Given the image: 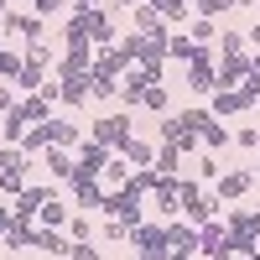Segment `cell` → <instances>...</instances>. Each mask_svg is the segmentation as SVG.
I'll list each match as a JSON object with an SVG mask.
<instances>
[{
    "instance_id": "f5cc1de1",
    "label": "cell",
    "mask_w": 260,
    "mask_h": 260,
    "mask_svg": "<svg viewBox=\"0 0 260 260\" xmlns=\"http://www.w3.org/2000/svg\"><path fill=\"white\" fill-rule=\"evenodd\" d=\"M99 0H68V11H94Z\"/></svg>"
},
{
    "instance_id": "8d00e7d4",
    "label": "cell",
    "mask_w": 260,
    "mask_h": 260,
    "mask_svg": "<svg viewBox=\"0 0 260 260\" xmlns=\"http://www.w3.org/2000/svg\"><path fill=\"white\" fill-rule=\"evenodd\" d=\"M141 104H146L151 115H167V104H172V89H167V83H151V89H146V99H141Z\"/></svg>"
},
{
    "instance_id": "11a10c76",
    "label": "cell",
    "mask_w": 260,
    "mask_h": 260,
    "mask_svg": "<svg viewBox=\"0 0 260 260\" xmlns=\"http://www.w3.org/2000/svg\"><path fill=\"white\" fill-rule=\"evenodd\" d=\"M245 37H250V42H255V47H260V16H255V26H250Z\"/></svg>"
},
{
    "instance_id": "7a4b0ae2",
    "label": "cell",
    "mask_w": 260,
    "mask_h": 260,
    "mask_svg": "<svg viewBox=\"0 0 260 260\" xmlns=\"http://www.w3.org/2000/svg\"><path fill=\"white\" fill-rule=\"evenodd\" d=\"M177 208L187 213V224H208L219 213V198H208L198 182H177Z\"/></svg>"
},
{
    "instance_id": "9f6ffc18",
    "label": "cell",
    "mask_w": 260,
    "mask_h": 260,
    "mask_svg": "<svg viewBox=\"0 0 260 260\" xmlns=\"http://www.w3.org/2000/svg\"><path fill=\"white\" fill-rule=\"evenodd\" d=\"M120 6H130V11H136V6H146V0H120Z\"/></svg>"
},
{
    "instance_id": "6f0895ef",
    "label": "cell",
    "mask_w": 260,
    "mask_h": 260,
    "mask_svg": "<svg viewBox=\"0 0 260 260\" xmlns=\"http://www.w3.org/2000/svg\"><path fill=\"white\" fill-rule=\"evenodd\" d=\"M240 6H260V0H240Z\"/></svg>"
},
{
    "instance_id": "30bf717a",
    "label": "cell",
    "mask_w": 260,
    "mask_h": 260,
    "mask_svg": "<svg viewBox=\"0 0 260 260\" xmlns=\"http://www.w3.org/2000/svg\"><path fill=\"white\" fill-rule=\"evenodd\" d=\"M198 255H208V260H229V229H219V224H198Z\"/></svg>"
},
{
    "instance_id": "91938a15",
    "label": "cell",
    "mask_w": 260,
    "mask_h": 260,
    "mask_svg": "<svg viewBox=\"0 0 260 260\" xmlns=\"http://www.w3.org/2000/svg\"><path fill=\"white\" fill-rule=\"evenodd\" d=\"M0 16H6V0H0Z\"/></svg>"
},
{
    "instance_id": "6da1fadb",
    "label": "cell",
    "mask_w": 260,
    "mask_h": 260,
    "mask_svg": "<svg viewBox=\"0 0 260 260\" xmlns=\"http://www.w3.org/2000/svg\"><path fill=\"white\" fill-rule=\"evenodd\" d=\"M130 245H136V260H172L167 224H136L130 229Z\"/></svg>"
},
{
    "instance_id": "74e56055",
    "label": "cell",
    "mask_w": 260,
    "mask_h": 260,
    "mask_svg": "<svg viewBox=\"0 0 260 260\" xmlns=\"http://www.w3.org/2000/svg\"><path fill=\"white\" fill-rule=\"evenodd\" d=\"M26 62H42V68H52V42H47V37L26 42Z\"/></svg>"
},
{
    "instance_id": "3957f363",
    "label": "cell",
    "mask_w": 260,
    "mask_h": 260,
    "mask_svg": "<svg viewBox=\"0 0 260 260\" xmlns=\"http://www.w3.org/2000/svg\"><path fill=\"white\" fill-rule=\"evenodd\" d=\"M187 89H192V94H213V89H219V62H213V47H203L198 57L187 62Z\"/></svg>"
},
{
    "instance_id": "484cf974",
    "label": "cell",
    "mask_w": 260,
    "mask_h": 260,
    "mask_svg": "<svg viewBox=\"0 0 260 260\" xmlns=\"http://www.w3.org/2000/svg\"><path fill=\"white\" fill-rule=\"evenodd\" d=\"M198 52H203V47H198L192 37H182V31H172V37H167V62H192Z\"/></svg>"
},
{
    "instance_id": "d590c367",
    "label": "cell",
    "mask_w": 260,
    "mask_h": 260,
    "mask_svg": "<svg viewBox=\"0 0 260 260\" xmlns=\"http://www.w3.org/2000/svg\"><path fill=\"white\" fill-rule=\"evenodd\" d=\"M21 136H26V120H21L16 110L0 115V141H6V146H21Z\"/></svg>"
},
{
    "instance_id": "4fadbf2b",
    "label": "cell",
    "mask_w": 260,
    "mask_h": 260,
    "mask_svg": "<svg viewBox=\"0 0 260 260\" xmlns=\"http://www.w3.org/2000/svg\"><path fill=\"white\" fill-rule=\"evenodd\" d=\"M177 182H182V177H167V172H161L156 187H151V208L167 213V219H177Z\"/></svg>"
},
{
    "instance_id": "9c48e42d",
    "label": "cell",
    "mask_w": 260,
    "mask_h": 260,
    "mask_svg": "<svg viewBox=\"0 0 260 260\" xmlns=\"http://www.w3.org/2000/svg\"><path fill=\"white\" fill-rule=\"evenodd\" d=\"M110 156H115V151H110V146H99V141L89 136V141L78 146V156H73V161H78V172H73V177H99V172L110 167Z\"/></svg>"
},
{
    "instance_id": "f907efd6",
    "label": "cell",
    "mask_w": 260,
    "mask_h": 260,
    "mask_svg": "<svg viewBox=\"0 0 260 260\" xmlns=\"http://www.w3.org/2000/svg\"><path fill=\"white\" fill-rule=\"evenodd\" d=\"M73 260H104V255L94 250V240H83V245H73Z\"/></svg>"
},
{
    "instance_id": "b9f144b4",
    "label": "cell",
    "mask_w": 260,
    "mask_h": 260,
    "mask_svg": "<svg viewBox=\"0 0 260 260\" xmlns=\"http://www.w3.org/2000/svg\"><path fill=\"white\" fill-rule=\"evenodd\" d=\"M198 177H203V182H219V177H224V167H219V151H203V161H198Z\"/></svg>"
},
{
    "instance_id": "52a82bcc",
    "label": "cell",
    "mask_w": 260,
    "mask_h": 260,
    "mask_svg": "<svg viewBox=\"0 0 260 260\" xmlns=\"http://www.w3.org/2000/svg\"><path fill=\"white\" fill-rule=\"evenodd\" d=\"M213 115H245V110H255V94L245 89V83H234V89H213V104H208Z\"/></svg>"
},
{
    "instance_id": "2e32d148",
    "label": "cell",
    "mask_w": 260,
    "mask_h": 260,
    "mask_svg": "<svg viewBox=\"0 0 260 260\" xmlns=\"http://www.w3.org/2000/svg\"><path fill=\"white\" fill-rule=\"evenodd\" d=\"M161 146H177V151H198L203 141L192 136V130H187L177 115H172V120H161Z\"/></svg>"
},
{
    "instance_id": "f1b7e54d",
    "label": "cell",
    "mask_w": 260,
    "mask_h": 260,
    "mask_svg": "<svg viewBox=\"0 0 260 260\" xmlns=\"http://www.w3.org/2000/svg\"><path fill=\"white\" fill-rule=\"evenodd\" d=\"M130 172H136V167H130L120 151H115V156H110V167L99 172V182H104V187H125V182H130Z\"/></svg>"
},
{
    "instance_id": "e575fe53",
    "label": "cell",
    "mask_w": 260,
    "mask_h": 260,
    "mask_svg": "<svg viewBox=\"0 0 260 260\" xmlns=\"http://www.w3.org/2000/svg\"><path fill=\"white\" fill-rule=\"evenodd\" d=\"M187 37L198 42V47H213V37H219V21H213V16H198V21L187 26Z\"/></svg>"
},
{
    "instance_id": "60d3db41",
    "label": "cell",
    "mask_w": 260,
    "mask_h": 260,
    "mask_svg": "<svg viewBox=\"0 0 260 260\" xmlns=\"http://www.w3.org/2000/svg\"><path fill=\"white\" fill-rule=\"evenodd\" d=\"M177 120H182V125L192 130V136H203V125L213 120V110H177Z\"/></svg>"
},
{
    "instance_id": "ee69618b",
    "label": "cell",
    "mask_w": 260,
    "mask_h": 260,
    "mask_svg": "<svg viewBox=\"0 0 260 260\" xmlns=\"http://www.w3.org/2000/svg\"><path fill=\"white\" fill-rule=\"evenodd\" d=\"M245 47H250L245 31H219V52H245Z\"/></svg>"
},
{
    "instance_id": "d4e9b609",
    "label": "cell",
    "mask_w": 260,
    "mask_h": 260,
    "mask_svg": "<svg viewBox=\"0 0 260 260\" xmlns=\"http://www.w3.org/2000/svg\"><path fill=\"white\" fill-rule=\"evenodd\" d=\"M37 224H42V229H62V224H68V203H62L57 192H52V198L37 208Z\"/></svg>"
},
{
    "instance_id": "f6af8a7d",
    "label": "cell",
    "mask_w": 260,
    "mask_h": 260,
    "mask_svg": "<svg viewBox=\"0 0 260 260\" xmlns=\"http://www.w3.org/2000/svg\"><path fill=\"white\" fill-rule=\"evenodd\" d=\"M99 234H104L110 245H125V240H130V224H125V219H110V224H104Z\"/></svg>"
},
{
    "instance_id": "8992f818",
    "label": "cell",
    "mask_w": 260,
    "mask_h": 260,
    "mask_svg": "<svg viewBox=\"0 0 260 260\" xmlns=\"http://www.w3.org/2000/svg\"><path fill=\"white\" fill-rule=\"evenodd\" d=\"M104 203H110V187H104L99 177H73V208L104 213Z\"/></svg>"
},
{
    "instance_id": "680465c9",
    "label": "cell",
    "mask_w": 260,
    "mask_h": 260,
    "mask_svg": "<svg viewBox=\"0 0 260 260\" xmlns=\"http://www.w3.org/2000/svg\"><path fill=\"white\" fill-rule=\"evenodd\" d=\"M250 260H260V245H255V255H250Z\"/></svg>"
},
{
    "instance_id": "681fc988",
    "label": "cell",
    "mask_w": 260,
    "mask_h": 260,
    "mask_svg": "<svg viewBox=\"0 0 260 260\" xmlns=\"http://www.w3.org/2000/svg\"><path fill=\"white\" fill-rule=\"evenodd\" d=\"M16 110V83H0V115Z\"/></svg>"
},
{
    "instance_id": "d6a6232c",
    "label": "cell",
    "mask_w": 260,
    "mask_h": 260,
    "mask_svg": "<svg viewBox=\"0 0 260 260\" xmlns=\"http://www.w3.org/2000/svg\"><path fill=\"white\" fill-rule=\"evenodd\" d=\"M151 6H156V16L167 21V26H182V21H187V6H192V0H151Z\"/></svg>"
},
{
    "instance_id": "8fae6325",
    "label": "cell",
    "mask_w": 260,
    "mask_h": 260,
    "mask_svg": "<svg viewBox=\"0 0 260 260\" xmlns=\"http://www.w3.org/2000/svg\"><path fill=\"white\" fill-rule=\"evenodd\" d=\"M0 31L37 42V37H47V21H42V16H21V11H6V16H0Z\"/></svg>"
},
{
    "instance_id": "816d5d0a",
    "label": "cell",
    "mask_w": 260,
    "mask_h": 260,
    "mask_svg": "<svg viewBox=\"0 0 260 260\" xmlns=\"http://www.w3.org/2000/svg\"><path fill=\"white\" fill-rule=\"evenodd\" d=\"M245 78H260V47L250 52V73H245Z\"/></svg>"
},
{
    "instance_id": "83f0119b",
    "label": "cell",
    "mask_w": 260,
    "mask_h": 260,
    "mask_svg": "<svg viewBox=\"0 0 260 260\" xmlns=\"http://www.w3.org/2000/svg\"><path fill=\"white\" fill-rule=\"evenodd\" d=\"M120 156H125L130 167H156V151H151V146H146L141 136H130V141L120 146Z\"/></svg>"
},
{
    "instance_id": "ab89813d",
    "label": "cell",
    "mask_w": 260,
    "mask_h": 260,
    "mask_svg": "<svg viewBox=\"0 0 260 260\" xmlns=\"http://www.w3.org/2000/svg\"><path fill=\"white\" fill-rule=\"evenodd\" d=\"M115 94H120V78H115V73H99V68H94V99H115Z\"/></svg>"
},
{
    "instance_id": "4316f807",
    "label": "cell",
    "mask_w": 260,
    "mask_h": 260,
    "mask_svg": "<svg viewBox=\"0 0 260 260\" xmlns=\"http://www.w3.org/2000/svg\"><path fill=\"white\" fill-rule=\"evenodd\" d=\"M0 192H6L11 203L21 198V192H26V161H16V167H6V172H0Z\"/></svg>"
},
{
    "instance_id": "4dcf8cb0",
    "label": "cell",
    "mask_w": 260,
    "mask_h": 260,
    "mask_svg": "<svg viewBox=\"0 0 260 260\" xmlns=\"http://www.w3.org/2000/svg\"><path fill=\"white\" fill-rule=\"evenodd\" d=\"M47 146H52V130H47V120H42V125H31L26 136H21V151H26V156H42Z\"/></svg>"
},
{
    "instance_id": "9a60e30c",
    "label": "cell",
    "mask_w": 260,
    "mask_h": 260,
    "mask_svg": "<svg viewBox=\"0 0 260 260\" xmlns=\"http://www.w3.org/2000/svg\"><path fill=\"white\" fill-rule=\"evenodd\" d=\"M250 187H255V172H224V177H219V192H213V198H219V203H234V198H245Z\"/></svg>"
},
{
    "instance_id": "836d02e7",
    "label": "cell",
    "mask_w": 260,
    "mask_h": 260,
    "mask_svg": "<svg viewBox=\"0 0 260 260\" xmlns=\"http://www.w3.org/2000/svg\"><path fill=\"white\" fill-rule=\"evenodd\" d=\"M42 83H47V68H42V62H21V73H16V89H26V94H37Z\"/></svg>"
},
{
    "instance_id": "1f68e13d",
    "label": "cell",
    "mask_w": 260,
    "mask_h": 260,
    "mask_svg": "<svg viewBox=\"0 0 260 260\" xmlns=\"http://www.w3.org/2000/svg\"><path fill=\"white\" fill-rule=\"evenodd\" d=\"M198 141H203V151H224L234 136H229V125H219V115H213V120L203 125V136H198Z\"/></svg>"
},
{
    "instance_id": "603a6c76",
    "label": "cell",
    "mask_w": 260,
    "mask_h": 260,
    "mask_svg": "<svg viewBox=\"0 0 260 260\" xmlns=\"http://www.w3.org/2000/svg\"><path fill=\"white\" fill-rule=\"evenodd\" d=\"M224 224H229L234 234H250V240H260V208H229Z\"/></svg>"
},
{
    "instance_id": "c3c4849f",
    "label": "cell",
    "mask_w": 260,
    "mask_h": 260,
    "mask_svg": "<svg viewBox=\"0 0 260 260\" xmlns=\"http://www.w3.org/2000/svg\"><path fill=\"white\" fill-rule=\"evenodd\" d=\"M234 141H240L245 151H255V146H260V130H255V125H245V130H234Z\"/></svg>"
},
{
    "instance_id": "94428289",
    "label": "cell",
    "mask_w": 260,
    "mask_h": 260,
    "mask_svg": "<svg viewBox=\"0 0 260 260\" xmlns=\"http://www.w3.org/2000/svg\"><path fill=\"white\" fill-rule=\"evenodd\" d=\"M255 182H260V167H255Z\"/></svg>"
},
{
    "instance_id": "f35d334b",
    "label": "cell",
    "mask_w": 260,
    "mask_h": 260,
    "mask_svg": "<svg viewBox=\"0 0 260 260\" xmlns=\"http://www.w3.org/2000/svg\"><path fill=\"white\" fill-rule=\"evenodd\" d=\"M68 240H73V245L94 240V219H89V213H78V219H68Z\"/></svg>"
},
{
    "instance_id": "277c9868",
    "label": "cell",
    "mask_w": 260,
    "mask_h": 260,
    "mask_svg": "<svg viewBox=\"0 0 260 260\" xmlns=\"http://www.w3.org/2000/svg\"><path fill=\"white\" fill-rule=\"evenodd\" d=\"M57 99L68 104V110L94 104V68H89V73H68V78H57Z\"/></svg>"
},
{
    "instance_id": "ffe728a7",
    "label": "cell",
    "mask_w": 260,
    "mask_h": 260,
    "mask_svg": "<svg viewBox=\"0 0 260 260\" xmlns=\"http://www.w3.org/2000/svg\"><path fill=\"white\" fill-rule=\"evenodd\" d=\"M94 68H99V73H115V78H125V68H136V62H130V57L120 52V42H115V47H99V52H94Z\"/></svg>"
},
{
    "instance_id": "e0dca14e",
    "label": "cell",
    "mask_w": 260,
    "mask_h": 260,
    "mask_svg": "<svg viewBox=\"0 0 260 260\" xmlns=\"http://www.w3.org/2000/svg\"><path fill=\"white\" fill-rule=\"evenodd\" d=\"M167 240H172V255H198V224H167Z\"/></svg>"
},
{
    "instance_id": "7c38bea8",
    "label": "cell",
    "mask_w": 260,
    "mask_h": 260,
    "mask_svg": "<svg viewBox=\"0 0 260 260\" xmlns=\"http://www.w3.org/2000/svg\"><path fill=\"white\" fill-rule=\"evenodd\" d=\"M250 73V52H219V89H234Z\"/></svg>"
},
{
    "instance_id": "7bdbcfd3",
    "label": "cell",
    "mask_w": 260,
    "mask_h": 260,
    "mask_svg": "<svg viewBox=\"0 0 260 260\" xmlns=\"http://www.w3.org/2000/svg\"><path fill=\"white\" fill-rule=\"evenodd\" d=\"M177 156H182L177 146H161V151H156V172H167V177H177Z\"/></svg>"
},
{
    "instance_id": "5bb4252c",
    "label": "cell",
    "mask_w": 260,
    "mask_h": 260,
    "mask_svg": "<svg viewBox=\"0 0 260 260\" xmlns=\"http://www.w3.org/2000/svg\"><path fill=\"white\" fill-rule=\"evenodd\" d=\"M42 167L52 172V182H73V172H78V161L68 156V146H47L42 151Z\"/></svg>"
},
{
    "instance_id": "ac0fdd59",
    "label": "cell",
    "mask_w": 260,
    "mask_h": 260,
    "mask_svg": "<svg viewBox=\"0 0 260 260\" xmlns=\"http://www.w3.org/2000/svg\"><path fill=\"white\" fill-rule=\"evenodd\" d=\"M47 198H52V187H42V182H26V192L16 198V208H11V213H16V219H37V208L47 203Z\"/></svg>"
},
{
    "instance_id": "7dc6e473",
    "label": "cell",
    "mask_w": 260,
    "mask_h": 260,
    "mask_svg": "<svg viewBox=\"0 0 260 260\" xmlns=\"http://www.w3.org/2000/svg\"><path fill=\"white\" fill-rule=\"evenodd\" d=\"M62 6H68V0H31V16H42V21H47V16H57Z\"/></svg>"
},
{
    "instance_id": "44dd1931",
    "label": "cell",
    "mask_w": 260,
    "mask_h": 260,
    "mask_svg": "<svg viewBox=\"0 0 260 260\" xmlns=\"http://www.w3.org/2000/svg\"><path fill=\"white\" fill-rule=\"evenodd\" d=\"M16 115L26 120V125H42V120H52V99H42V94H26V99H16Z\"/></svg>"
},
{
    "instance_id": "bcb514c9",
    "label": "cell",
    "mask_w": 260,
    "mask_h": 260,
    "mask_svg": "<svg viewBox=\"0 0 260 260\" xmlns=\"http://www.w3.org/2000/svg\"><path fill=\"white\" fill-rule=\"evenodd\" d=\"M21 62H26V57H16V52H6V47H0V78H11V83H16Z\"/></svg>"
},
{
    "instance_id": "cb8c5ba5",
    "label": "cell",
    "mask_w": 260,
    "mask_h": 260,
    "mask_svg": "<svg viewBox=\"0 0 260 260\" xmlns=\"http://www.w3.org/2000/svg\"><path fill=\"white\" fill-rule=\"evenodd\" d=\"M37 250H42V255H73V240H68L62 229H42V224H37Z\"/></svg>"
},
{
    "instance_id": "7402d4cb",
    "label": "cell",
    "mask_w": 260,
    "mask_h": 260,
    "mask_svg": "<svg viewBox=\"0 0 260 260\" xmlns=\"http://www.w3.org/2000/svg\"><path fill=\"white\" fill-rule=\"evenodd\" d=\"M130 31H141V37H167L172 26H167V21L156 16V6L146 0V6H136V26H130Z\"/></svg>"
},
{
    "instance_id": "6125c7cd",
    "label": "cell",
    "mask_w": 260,
    "mask_h": 260,
    "mask_svg": "<svg viewBox=\"0 0 260 260\" xmlns=\"http://www.w3.org/2000/svg\"><path fill=\"white\" fill-rule=\"evenodd\" d=\"M229 260H240V255H229Z\"/></svg>"
},
{
    "instance_id": "d6986e66",
    "label": "cell",
    "mask_w": 260,
    "mask_h": 260,
    "mask_svg": "<svg viewBox=\"0 0 260 260\" xmlns=\"http://www.w3.org/2000/svg\"><path fill=\"white\" fill-rule=\"evenodd\" d=\"M94 52H99V47H68V52H62V62H57V78L89 73V68H94Z\"/></svg>"
},
{
    "instance_id": "ba28073f",
    "label": "cell",
    "mask_w": 260,
    "mask_h": 260,
    "mask_svg": "<svg viewBox=\"0 0 260 260\" xmlns=\"http://www.w3.org/2000/svg\"><path fill=\"white\" fill-rule=\"evenodd\" d=\"M136 130H130V115H104V120H94V141L99 146H110V151H120Z\"/></svg>"
},
{
    "instance_id": "db71d44e",
    "label": "cell",
    "mask_w": 260,
    "mask_h": 260,
    "mask_svg": "<svg viewBox=\"0 0 260 260\" xmlns=\"http://www.w3.org/2000/svg\"><path fill=\"white\" fill-rule=\"evenodd\" d=\"M6 229H11V208H0V240H6Z\"/></svg>"
},
{
    "instance_id": "5b68a950",
    "label": "cell",
    "mask_w": 260,
    "mask_h": 260,
    "mask_svg": "<svg viewBox=\"0 0 260 260\" xmlns=\"http://www.w3.org/2000/svg\"><path fill=\"white\" fill-rule=\"evenodd\" d=\"M151 83H161V68H125V78H120V104L136 110V104L146 99Z\"/></svg>"
},
{
    "instance_id": "f546056e",
    "label": "cell",
    "mask_w": 260,
    "mask_h": 260,
    "mask_svg": "<svg viewBox=\"0 0 260 260\" xmlns=\"http://www.w3.org/2000/svg\"><path fill=\"white\" fill-rule=\"evenodd\" d=\"M47 130H52V146H83V130L73 125V120H47Z\"/></svg>"
}]
</instances>
